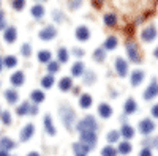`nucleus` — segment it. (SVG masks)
I'll return each instance as SVG.
<instances>
[{"instance_id":"6ab92c4d","label":"nucleus","mask_w":158,"mask_h":156,"mask_svg":"<svg viewBox=\"0 0 158 156\" xmlns=\"http://www.w3.org/2000/svg\"><path fill=\"white\" fill-rule=\"evenodd\" d=\"M138 109V104L135 102V99H131V98H128L127 101H125V106H123V110L127 112V114H133L135 110Z\"/></svg>"},{"instance_id":"9b49d317","label":"nucleus","mask_w":158,"mask_h":156,"mask_svg":"<svg viewBox=\"0 0 158 156\" xmlns=\"http://www.w3.org/2000/svg\"><path fill=\"white\" fill-rule=\"evenodd\" d=\"M89 36H90V32H89V29L85 27V25H81V27L76 29V38L79 41H87Z\"/></svg>"},{"instance_id":"473e14b6","label":"nucleus","mask_w":158,"mask_h":156,"mask_svg":"<svg viewBox=\"0 0 158 156\" xmlns=\"http://www.w3.org/2000/svg\"><path fill=\"white\" fill-rule=\"evenodd\" d=\"M3 63L6 65L8 68H15L16 65H18V60H16V57H15V55H8V57L3 60Z\"/></svg>"},{"instance_id":"f704fd0d","label":"nucleus","mask_w":158,"mask_h":156,"mask_svg":"<svg viewBox=\"0 0 158 156\" xmlns=\"http://www.w3.org/2000/svg\"><path fill=\"white\" fill-rule=\"evenodd\" d=\"M57 57H59V60H60L62 63L67 62V60H68V52H67V49L60 47V49H59V52H57Z\"/></svg>"},{"instance_id":"c9c22d12","label":"nucleus","mask_w":158,"mask_h":156,"mask_svg":"<svg viewBox=\"0 0 158 156\" xmlns=\"http://www.w3.org/2000/svg\"><path fill=\"white\" fill-rule=\"evenodd\" d=\"M115 154H117V150L112 147H104L101 151V156H115Z\"/></svg>"},{"instance_id":"a18cd8bd","label":"nucleus","mask_w":158,"mask_h":156,"mask_svg":"<svg viewBox=\"0 0 158 156\" xmlns=\"http://www.w3.org/2000/svg\"><path fill=\"white\" fill-rule=\"evenodd\" d=\"M5 29V21H3V13L0 11V30Z\"/></svg>"},{"instance_id":"412c9836","label":"nucleus","mask_w":158,"mask_h":156,"mask_svg":"<svg viewBox=\"0 0 158 156\" xmlns=\"http://www.w3.org/2000/svg\"><path fill=\"white\" fill-rule=\"evenodd\" d=\"M120 134H122L125 139H131V137L135 136V129L131 128L130 125H123V126H122V131H120Z\"/></svg>"},{"instance_id":"e433bc0d","label":"nucleus","mask_w":158,"mask_h":156,"mask_svg":"<svg viewBox=\"0 0 158 156\" xmlns=\"http://www.w3.org/2000/svg\"><path fill=\"white\" fill-rule=\"evenodd\" d=\"M25 6V0H13V8L16 11H21Z\"/></svg>"},{"instance_id":"ddd939ff","label":"nucleus","mask_w":158,"mask_h":156,"mask_svg":"<svg viewBox=\"0 0 158 156\" xmlns=\"http://www.w3.org/2000/svg\"><path fill=\"white\" fill-rule=\"evenodd\" d=\"M25 81V77H24V73L22 71H16V73H13L11 76V84L15 85V87H21Z\"/></svg>"},{"instance_id":"f3484780","label":"nucleus","mask_w":158,"mask_h":156,"mask_svg":"<svg viewBox=\"0 0 158 156\" xmlns=\"http://www.w3.org/2000/svg\"><path fill=\"white\" fill-rule=\"evenodd\" d=\"M71 87H73L71 77H63V79H60V82H59V88L62 90V92H68Z\"/></svg>"},{"instance_id":"de8ad7c7","label":"nucleus","mask_w":158,"mask_h":156,"mask_svg":"<svg viewBox=\"0 0 158 156\" xmlns=\"http://www.w3.org/2000/svg\"><path fill=\"white\" fill-rule=\"evenodd\" d=\"M30 114H32V115H35V114H38V109H36V106H33V107H30Z\"/></svg>"},{"instance_id":"bb28decb","label":"nucleus","mask_w":158,"mask_h":156,"mask_svg":"<svg viewBox=\"0 0 158 156\" xmlns=\"http://www.w3.org/2000/svg\"><path fill=\"white\" fill-rule=\"evenodd\" d=\"M43 14H44V8H43L41 5H35V6H32V16H33V18L40 19V18H43Z\"/></svg>"},{"instance_id":"b1692460","label":"nucleus","mask_w":158,"mask_h":156,"mask_svg":"<svg viewBox=\"0 0 158 156\" xmlns=\"http://www.w3.org/2000/svg\"><path fill=\"white\" fill-rule=\"evenodd\" d=\"M30 98H32L33 102H43L44 101V93L41 92V90H33Z\"/></svg>"},{"instance_id":"f257e3e1","label":"nucleus","mask_w":158,"mask_h":156,"mask_svg":"<svg viewBox=\"0 0 158 156\" xmlns=\"http://www.w3.org/2000/svg\"><path fill=\"white\" fill-rule=\"evenodd\" d=\"M59 114H60V118H62V122H63L65 128L70 129V128L73 126L74 120H76V114L73 112V109H71V107H68L67 104H63V106L60 107V110H59Z\"/></svg>"},{"instance_id":"2eb2a0df","label":"nucleus","mask_w":158,"mask_h":156,"mask_svg":"<svg viewBox=\"0 0 158 156\" xmlns=\"http://www.w3.org/2000/svg\"><path fill=\"white\" fill-rule=\"evenodd\" d=\"M16 29L15 27H8V29H5V35H3V38H5V41L6 43H15L16 41Z\"/></svg>"},{"instance_id":"0eeeda50","label":"nucleus","mask_w":158,"mask_h":156,"mask_svg":"<svg viewBox=\"0 0 158 156\" xmlns=\"http://www.w3.org/2000/svg\"><path fill=\"white\" fill-rule=\"evenodd\" d=\"M139 129H141V133H142V134L149 136V134L153 131V129H155V123H153L152 120L146 118V120H142V122L139 123Z\"/></svg>"},{"instance_id":"603ef678","label":"nucleus","mask_w":158,"mask_h":156,"mask_svg":"<svg viewBox=\"0 0 158 156\" xmlns=\"http://www.w3.org/2000/svg\"><path fill=\"white\" fill-rule=\"evenodd\" d=\"M27 156H40V154H38V153H35V151H32V153H29Z\"/></svg>"},{"instance_id":"864d4df0","label":"nucleus","mask_w":158,"mask_h":156,"mask_svg":"<svg viewBox=\"0 0 158 156\" xmlns=\"http://www.w3.org/2000/svg\"><path fill=\"white\" fill-rule=\"evenodd\" d=\"M2 65H3V58H0V71H2Z\"/></svg>"},{"instance_id":"20e7f679","label":"nucleus","mask_w":158,"mask_h":156,"mask_svg":"<svg viewBox=\"0 0 158 156\" xmlns=\"http://www.w3.org/2000/svg\"><path fill=\"white\" fill-rule=\"evenodd\" d=\"M141 38H142L144 41H147V43L153 41L155 38H156V29H155V25H149V27L144 29L142 33H141Z\"/></svg>"},{"instance_id":"f03ea898","label":"nucleus","mask_w":158,"mask_h":156,"mask_svg":"<svg viewBox=\"0 0 158 156\" xmlns=\"http://www.w3.org/2000/svg\"><path fill=\"white\" fill-rule=\"evenodd\" d=\"M97 128H98V125H97L95 118H94L92 115H87L85 118H82L81 122L77 123V129H79L81 133H85V131L95 133V131H97Z\"/></svg>"},{"instance_id":"49530a36","label":"nucleus","mask_w":158,"mask_h":156,"mask_svg":"<svg viewBox=\"0 0 158 156\" xmlns=\"http://www.w3.org/2000/svg\"><path fill=\"white\" fill-rule=\"evenodd\" d=\"M152 115L153 117H158V104H155V106L152 107Z\"/></svg>"},{"instance_id":"aec40b11","label":"nucleus","mask_w":158,"mask_h":156,"mask_svg":"<svg viewBox=\"0 0 158 156\" xmlns=\"http://www.w3.org/2000/svg\"><path fill=\"white\" fill-rule=\"evenodd\" d=\"M142 81H144V73L141 70L133 71V74H131V84H133V85H139Z\"/></svg>"},{"instance_id":"1a4fd4ad","label":"nucleus","mask_w":158,"mask_h":156,"mask_svg":"<svg viewBox=\"0 0 158 156\" xmlns=\"http://www.w3.org/2000/svg\"><path fill=\"white\" fill-rule=\"evenodd\" d=\"M33 133H35L33 125H32V123L25 125V126L22 128V131H21V140H22V142H27V140L33 136Z\"/></svg>"},{"instance_id":"a19ab883","label":"nucleus","mask_w":158,"mask_h":156,"mask_svg":"<svg viewBox=\"0 0 158 156\" xmlns=\"http://www.w3.org/2000/svg\"><path fill=\"white\" fill-rule=\"evenodd\" d=\"M2 122H3V125H10V123H11V115H10V112H2Z\"/></svg>"},{"instance_id":"7ed1b4c3","label":"nucleus","mask_w":158,"mask_h":156,"mask_svg":"<svg viewBox=\"0 0 158 156\" xmlns=\"http://www.w3.org/2000/svg\"><path fill=\"white\" fill-rule=\"evenodd\" d=\"M81 144L87 145V147H94L97 144V134L92 133V131H85V133H81Z\"/></svg>"},{"instance_id":"79ce46f5","label":"nucleus","mask_w":158,"mask_h":156,"mask_svg":"<svg viewBox=\"0 0 158 156\" xmlns=\"http://www.w3.org/2000/svg\"><path fill=\"white\" fill-rule=\"evenodd\" d=\"M54 19H56L57 22H60V21L65 19V16L62 14V13H59V11H54Z\"/></svg>"},{"instance_id":"8fccbe9b","label":"nucleus","mask_w":158,"mask_h":156,"mask_svg":"<svg viewBox=\"0 0 158 156\" xmlns=\"http://www.w3.org/2000/svg\"><path fill=\"white\" fill-rule=\"evenodd\" d=\"M0 156H10L8 151H3V150H0Z\"/></svg>"},{"instance_id":"4c0bfd02","label":"nucleus","mask_w":158,"mask_h":156,"mask_svg":"<svg viewBox=\"0 0 158 156\" xmlns=\"http://www.w3.org/2000/svg\"><path fill=\"white\" fill-rule=\"evenodd\" d=\"M118 137H120V134H118L117 131H111V133L108 134V142L114 144V142H117V140H118Z\"/></svg>"},{"instance_id":"2f4dec72","label":"nucleus","mask_w":158,"mask_h":156,"mask_svg":"<svg viewBox=\"0 0 158 156\" xmlns=\"http://www.w3.org/2000/svg\"><path fill=\"white\" fill-rule=\"evenodd\" d=\"M120 154H128L131 151V145L128 144V142H122L120 145H118V150H117Z\"/></svg>"},{"instance_id":"72a5a7b5","label":"nucleus","mask_w":158,"mask_h":156,"mask_svg":"<svg viewBox=\"0 0 158 156\" xmlns=\"http://www.w3.org/2000/svg\"><path fill=\"white\" fill-rule=\"evenodd\" d=\"M57 71H59V63L54 62V60H51V62L48 63V73H49V74H54V73H57Z\"/></svg>"},{"instance_id":"5fc2aeb1","label":"nucleus","mask_w":158,"mask_h":156,"mask_svg":"<svg viewBox=\"0 0 158 156\" xmlns=\"http://www.w3.org/2000/svg\"><path fill=\"white\" fill-rule=\"evenodd\" d=\"M153 54H155V57H156V58H158V47H156V49H155V52H153Z\"/></svg>"},{"instance_id":"5701e85b","label":"nucleus","mask_w":158,"mask_h":156,"mask_svg":"<svg viewBox=\"0 0 158 156\" xmlns=\"http://www.w3.org/2000/svg\"><path fill=\"white\" fill-rule=\"evenodd\" d=\"M5 98H6V101L10 102V104H15L16 101H18V93L15 92V90H5Z\"/></svg>"},{"instance_id":"7c9ffc66","label":"nucleus","mask_w":158,"mask_h":156,"mask_svg":"<svg viewBox=\"0 0 158 156\" xmlns=\"http://www.w3.org/2000/svg\"><path fill=\"white\" fill-rule=\"evenodd\" d=\"M104 24L106 25H115L117 24V18H115V14H112V13H108V14H104Z\"/></svg>"},{"instance_id":"ea45409f","label":"nucleus","mask_w":158,"mask_h":156,"mask_svg":"<svg viewBox=\"0 0 158 156\" xmlns=\"http://www.w3.org/2000/svg\"><path fill=\"white\" fill-rule=\"evenodd\" d=\"M21 52H22V55H24V57H29V55L32 54L30 44H22V49H21Z\"/></svg>"},{"instance_id":"a211bd4d","label":"nucleus","mask_w":158,"mask_h":156,"mask_svg":"<svg viewBox=\"0 0 158 156\" xmlns=\"http://www.w3.org/2000/svg\"><path fill=\"white\" fill-rule=\"evenodd\" d=\"M44 129L48 131L49 136H54V134H56V128H54V125H52L51 115H46V117H44Z\"/></svg>"},{"instance_id":"c756f323","label":"nucleus","mask_w":158,"mask_h":156,"mask_svg":"<svg viewBox=\"0 0 158 156\" xmlns=\"http://www.w3.org/2000/svg\"><path fill=\"white\" fill-rule=\"evenodd\" d=\"M52 84H54V77H52V74H48V76H44L43 79H41V85L44 88H51Z\"/></svg>"},{"instance_id":"f8f14e48","label":"nucleus","mask_w":158,"mask_h":156,"mask_svg":"<svg viewBox=\"0 0 158 156\" xmlns=\"http://www.w3.org/2000/svg\"><path fill=\"white\" fill-rule=\"evenodd\" d=\"M73 151L76 156H87V153L90 151V147L84 145V144H74L73 145Z\"/></svg>"},{"instance_id":"cd10ccee","label":"nucleus","mask_w":158,"mask_h":156,"mask_svg":"<svg viewBox=\"0 0 158 156\" xmlns=\"http://www.w3.org/2000/svg\"><path fill=\"white\" fill-rule=\"evenodd\" d=\"M51 52L49 50H41V52H38V60L41 62V63H49L51 62Z\"/></svg>"},{"instance_id":"3c124183","label":"nucleus","mask_w":158,"mask_h":156,"mask_svg":"<svg viewBox=\"0 0 158 156\" xmlns=\"http://www.w3.org/2000/svg\"><path fill=\"white\" fill-rule=\"evenodd\" d=\"M153 147L158 148V137H155V140H153Z\"/></svg>"},{"instance_id":"4be33fe9","label":"nucleus","mask_w":158,"mask_h":156,"mask_svg":"<svg viewBox=\"0 0 158 156\" xmlns=\"http://www.w3.org/2000/svg\"><path fill=\"white\" fill-rule=\"evenodd\" d=\"M79 106H81L82 109H87L92 106V96L90 95H82L81 98H79Z\"/></svg>"},{"instance_id":"dca6fc26","label":"nucleus","mask_w":158,"mask_h":156,"mask_svg":"<svg viewBox=\"0 0 158 156\" xmlns=\"http://www.w3.org/2000/svg\"><path fill=\"white\" fill-rule=\"evenodd\" d=\"M15 148V142H13L11 139L8 137H3V139H0V150H3V151H10Z\"/></svg>"},{"instance_id":"39448f33","label":"nucleus","mask_w":158,"mask_h":156,"mask_svg":"<svg viewBox=\"0 0 158 156\" xmlns=\"http://www.w3.org/2000/svg\"><path fill=\"white\" fill-rule=\"evenodd\" d=\"M127 54H128V57H130V60L131 62H141V58H139V50H138V46L135 44V43H127Z\"/></svg>"},{"instance_id":"58836bf2","label":"nucleus","mask_w":158,"mask_h":156,"mask_svg":"<svg viewBox=\"0 0 158 156\" xmlns=\"http://www.w3.org/2000/svg\"><path fill=\"white\" fill-rule=\"evenodd\" d=\"M94 58H95L97 62H101V60L104 58V50H103V49H97V50L94 52Z\"/></svg>"},{"instance_id":"c85d7f7f","label":"nucleus","mask_w":158,"mask_h":156,"mask_svg":"<svg viewBox=\"0 0 158 156\" xmlns=\"http://www.w3.org/2000/svg\"><path fill=\"white\" fill-rule=\"evenodd\" d=\"M16 114H18V115H25V114H30V106H29V102H22L21 106L16 109Z\"/></svg>"},{"instance_id":"c03bdc74","label":"nucleus","mask_w":158,"mask_h":156,"mask_svg":"<svg viewBox=\"0 0 158 156\" xmlns=\"http://www.w3.org/2000/svg\"><path fill=\"white\" fill-rule=\"evenodd\" d=\"M139 156H152L150 148H142V150H141V153H139Z\"/></svg>"},{"instance_id":"6e6552de","label":"nucleus","mask_w":158,"mask_h":156,"mask_svg":"<svg viewBox=\"0 0 158 156\" xmlns=\"http://www.w3.org/2000/svg\"><path fill=\"white\" fill-rule=\"evenodd\" d=\"M115 68H117V73L118 76H127L128 74V63L123 60V58H115Z\"/></svg>"},{"instance_id":"09e8293b","label":"nucleus","mask_w":158,"mask_h":156,"mask_svg":"<svg viewBox=\"0 0 158 156\" xmlns=\"http://www.w3.org/2000/svg\"><path fill=\"white\" fill-rule=\"evenodd\" d=\"M74 54H76V55H82V50H81V49H76Z\"/></svg>"},{"instance_id":"37998d69","label":"nucleus","mask_w":158,"mask_h":156,"mask_svg":"<svg viewBox=\"0 0 158 156\" xmlns=\"http://www.w3.org/2000/svg\"><path fill=\"white\" fill-rule=\"evenodd\" d=\"M79 5H81V0H70V8H77Z\"/></svg>"},{"instance_id":"9d476101","label":"nucleus","mask_w":158,"mask_h":156,"mask_svg":"<svg viewBox=\"0 0 158 156\" xmlns=\"http://www.w3.org/2000/svg\"><path fill=\"white\" fill-rule=\"evenodd\" d=\"M156 95H158V84L153 82V84H150V85L146 88V92H144V98L149 101V99H153Z\"/></svg>"},{"instance_id":"393cba45","label":"nucleus","mask_w":158,"mask_h":156,"mask_svg":"<svg viewBox=\"0 0 158 156\" xmlns=\"http://www.w3.org/2000/svg\"><path fill=\"white\" fill-rule=\"evenodd\" d=\"M115 46H117V38L115 36H108L106 41H104V49L112 50V49H115Z\"/></svg>"},{"instance_id":"423d86ee","label":"nucleus","mask_w":158,"mask_h":156,"mask_svg":"<svg viewBox=\"0 0 158 156\" xmlns=\"http://www.w3.org/2000/svg\"><path fill=\"white\" fill-rule=\"evenodd\" d=\"M38 35H40V38H41L43 41H48V40H52V38L57 35V30L54 29V25H48V27H44Z\"/></svg>"},{"instance_id":"4468645a","label":"nucleus","mask_w":158,"mask_h":156,"mask_svg":"<svg viewBox=\"0 0 158 156\" xmlns=\"http://www.w3.org/2000/svg\"><path fill=\"white\" fill-rule=\"evenodd\" d=\"M98 114L103 117V118H109V117L112 115V109H111L109 104L103 102V104H100V106H98Z\"/></svg>"},{"instance_id":"a878e982","label":"nucleus","mask_w":158,"mask_h":156,"mask_svg":"<svg viewBox=\"0 0 158 156\" xmlns=\"http://www.w3.org/2000/svg\"><path fill=\"white\" fill-rule=\"evenodd\" d=\"M71 73H73V76H81V74L84 73V65H82V62H76L73 66H71Z\"/></svg>"}]
</instances>
